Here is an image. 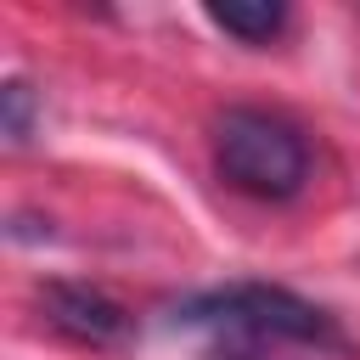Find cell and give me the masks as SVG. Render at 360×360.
<instances>
[{
	"label": "cell",
	"instance_id": "cell-1",
	"mask_svg": "<svg viewBox=\"0 0 360 360\" xmlns=\"http://www.w3.org/2000/svg\"><path fill=\"white\" fill-rule=\"evenodd\" d=\"M174 326L208 332L231 354H276V349L343 354L349 349L332 309H321L304 292L276 287V281H225V287L191 292L174 304Z\"/></svg>",
	"mask_w": 360,
	"mask_h": 360
},
{
	"label": "cell",
	"instance_id": "cell-2",
	"mask_svg": "<svg viewBox=\"0 0 360 360\" xmlns=\"http://www.w3.org/2000/svg\"><path fill=\"white\" fill-rule=\"evenodd\" d=\"M214 169L231 191L292 202L309 180V141L292 118L264 107H225L214 118Z\"/></svg>",
	"mask_w": 360,
	"mask_h": 360
},
{
	"label": "cell",
	"instance_id": "cell-3",
	"mask_svg": "<svg viewBox=\"0 0 360 360\" xmlns=\"http://www.w3.org/2000/svg\"><path fill=\"white\" fill-rule=\"evenodd\" d=\"M34 309H39V321L56 338H68L79 349H96V354H124L141 338L135 309L118 304L112 292L90 287V281H62V276L56 281H39L34 287Z\"/></svg>",
	"mask_w": 360,
	"mask_h": 360
},
{
	"label": "cell",
	"instance_id": "cell-4",
	"mask_svg": "<svg viewBox=\"0 0 360 360\" xmlns=\"http://www.w3.org/2000/svg\"><path fill=\"white\" fill-rule=\"evenodd\" d=\"M287 17L292 11L281 0H214L208 6V22L225 28V34H236L242 45H270L287 28Z\"/></svg>",
	"mask_w": 360,
	"mask_h": 360
},
{
	"label": "cell",
	"instance_id": "cell-5",
	"mask_svg": "<svg viewBox=\"0 0 360 360\" xmlns=\"http://www.w3.org/2000/svg\"><path fill=\"white\" fill-rule=\"evenodd\" d=\"M34 118H39V96L28 79H6L0 84V129L11 146H28L34 141Z\"/></svg>",
	"mask_w": 360,
	"mask_h": 360
},
{
	"label": "cell",
	"instance_id": "cell-6",
	"mask_svg": "<svg viewBox=\"0 0 360 360\" xmlns=\"http://www.w3.org/2000/svg\"><path fill=\"white\" fill-rule=\"evenodd\" d=\"M214 360H270V354H231V349H214Z\"/></svg>",
	"mask_w": 360,
	"mask_h": 360
}]
</instances>
